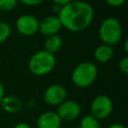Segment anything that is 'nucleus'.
Listing matches in <instances>:
<instances>
[{
	"label": "nucleus",
	"mask_w": 128,
	"mask_h": 128,
	"mask_svg": "<svg viewBox=\"0 0 128 128\" xmlns=\"http://www.w3.org/2000/svg\"><path fill=\"white\" fill-rule=\"evenodd\" d=\"M3 97H4V86H3L2 82L0 81V101L2 100Z\"/></svg>",
	"instance_id": "24"
},
{
	"label": "nucleus",
	"mask_w": 128,
	"mask_h": 128,
	"mask_svg": "<svg viewBox=\"0 0 128 128\" xmlns=\"http://www.w3.org/2000/svg\"><path fill=\"white\" fill-rule=\"evenodd\" d=\"M13 128H31V126L29 124H27V123L20 122V123H17L16 125H14Z\"/></svg>",
	"instance_id": "21"
},
{
	"label": "nucleus",
	"mask_w": 128,
	"mask_h": 128,
	"mask_svg": "<svg viewBox=\"0 0 128 128\" xmlns=\"http://www.w3.org/2000/svg\"><path fill=\"white\" fill-rule=\"evenodd\" d=\"M15 27L19 34L27 37L33 36L38 33L39 20L34 15L22 14L16 19Z\"/></svg>",
	"instance_id": "6"
},
{
	"label": "nucleus",
	"mask_w": 128,
	"mask_h": 128,
	"mask_svg": "<svg viewBox=\"0 0 128 128\" xmlns=\"http://www.w3.org/2000/svg\"><path fill=\"white\" fill-rule=\"evenodd\" d=\"M55 66V55L45 50L36 51L28 60V69L35 76H45L52 72Z\"/></svg>",
	"instance_id": "2"
},
{
	"label": "nucleus",
	"mask_w": 128,
	"mask_h": 128,
	"mask_svg": "<svg viewBox=\"0 0 128 128\" xmlns=\"http://www.w3.org/2000/svg\"><path fill=\"white\" fill-rule=\"evenodd\" d=\"M79 128H100L99 120H97L90 114L84 115L80 119Z\"/></svg>",
	"instance_id": "14"
},
{
	"label": "nucleus",
	"mask_w": 128,
	"mask_h": 128,
	"mask_svg": "<svg viewBox=\"0 0 128 128\" xmlns=\"http://www.w3.org/2000/svg\"><path fill=\"white\" fill-rule=\"evenodd\" d=\"M62 29V24L57 15H48L44 17L41 21H39L38 32L43 36H51L54 34H58Z\"/></svg>",
	"instance_id": "9"
},
{
	"label": "nucleus",
	"mask_w": 128,
	"mask_h": 128,
	"mask_svg": "<svg viewBox=\"0 0 128 128\" xmlns=\"http://www.w3.org/2000/svg\"><path fill=\"white\" fill-rule=\"evenodd\" d=\"M56 113L62 121H73L80 116L81 106L75 100L65 99L57 106Z\"/></svg>",
	"instance_id": "8"
},
{
	"label": "nucleus",
	"mask_w": 128,
	"mask_h": 128,
	"mask_svg": "<svg viewBox=\"0 0 128 128\" xmlns=\"http://www.w3.org/2000/svg\"><path fill=\"white\" fill-rule=\"evenodd\" d=\"M98 75V69L95 63L83 61L77 64L71 73V81L78 88H87L91 86Z\"/></svg>",
	"instance_id": "3"
},
{
	"label": "nucleus",
	"mask_w": 128,
	"mask_h": 128,
	"mask_svg": "<svg viewBox=\"0 0 128 128\" xmlns=\"http://www.w3.org/2000/svg\"><path fill=\"white\" fill-rule=\"evenodd\" d=\"M118 68L121 73L128 74V56H124L118 62Z\"/></svg>",
	"instance_id": "17"
},
{
	"label": "nucleus",
	"mask_w": 128,
	"mask_h": 128,
	"mask_svg": "<svg viewBox=\"0 0 128 128\" xmlns=\"http://www.w3.org/2000/svg\"><path fill=\"white\" fill-rule=\"evenodd\" d=\"M18 2H20L21 4H23L25 6L33 7V6H38V5L42 4L44 2V0H18Z\"/></svg>",
	"instance_id": "18"
},
{
	"label": "nucleus",
	"mask_w": 128,
	"mask_h": 128,
	"mask_svg": "<svg viewBox=\"0 0 128 128\" xmlns=\"http://www.w3.org/2000/svg\"><path fill=\"white\" fill-rule=\"evenodd\" d=\"M124 51L125 53H128V40L127 39H125L124 41Z\"/></svg>",
	"instance_id": "25"
},
{
	"label": "nucleus",
	"mask_w": 128,
	"mask_h": 128,
	"mask_svg": "<svg viewBox=\"0 0 128 128\" xmlns=\"http://www.w3.org/2000/svg\"><path fill=\"white\" fill-rule=\"evenodd\" d=\"M114 55V49L112 46L107 44H100L98 45L93 52L94 59L99 63H107L111 60Z\"/></svg>",
	"instance_id": "12"
},
{
	"label": "nucleus",
	"mask_w": 128,
	"mask_h": 128,
	"mask_svg": "<svg viewBox=\"0 0 128 128\" xmlns=\"http://www.w3.org/2000/svg\"><path fill=\"white\" fill-rule=\"evenodd\" d=\"M107 128H126V127L120 123H113V124H110Z\"/></svg>",
	"instance_id": "22"
},
{
	"label": "nucleus",
	"mask_w": 128,
	"mask_h": 128,
	"mask_svg": "<svg viewBox=\"0 0 128 128\" xmlns=\"http://www.w3.org/2000/svg\"><path fill=\"white\" fill-rule=\"evenodd\" d=\"M57 16L62 28L70 32H81L91 25L94 19V9L86 1L72 0L60 8Z\"/></svg>",
	"instance_id": "1"
},
{
	"label": "nucleus",
	"mask_w": 128,
	"mask_h": 128,
	"mask_svg": "<svg viewBox=\"0 0 128 128\" xmlns=\"http://www.w3.org/2000/svg\"><path fill=\"white\" fill-rule=\"evenodd\" d=\"M62 120L56 111H44L36 119L37 128H60Z\"/></svg>",
	"instance_id": "10"
},
{
	"label": "nucleus",
	"mask_w": 128,
	"mask_h": 128,
	"mask_svg": "<svg viewBox=\"0 0 128 128\" xmlns=\"http://www.w3.org/2000/svg\"><path fill=\"white\" fill-rule=\"evenodd\" d=\"M113 111V102L107 95H97L90 103V115L97 120L108 118Z\"/></svg>",
	"instance_id": "5"
},
{
	"label": "nucleus",
	"mask_w": 128,
	"mask_h": 128,
	"mask_svg": "<svg viewBox=\"0 0 128 128\" xmlns=\"http://www.w3.org/2000/svg\"><path fill=\"white\" fill-rule=\"evenodd\" d=\"M11 35V27L5 21H0V44L5 42Z\"/></svg>",
	"instance_id": "15"
},
{
	"label": "nucleus",
	"mask_w": 128,
	"mask_h": 128,
	"mask_svg": "<svg viewBox=\"0 0 128 128\" xmlns=\"http://www.w3.org/2000/svg\"><path fill=\"white\" fill-rule=\"evenodd\" d=\"M60 8H61V6H58V5L53 4V7H52V11H53V13H55V15H57L58 12L60 11Z\"/></svg>",
	"instance_id": "23"
},
{
	"label": "nucleus",
	"mask_w": 128,
	"mask_h": 128,
	"mask_svg": "<svg viewBox=\"0 0 128 128\" xmlns=\"http://www.w3.org/2000/svg\"><path fill=\"white\" fill-rule=\"evenodd\" d=\"M72 0H52V2H53V4H55V5H58V6H64V5H66V4H68L69 2H71Z\"/></svg>",
	"instance_id": "20"
},
{
	"label": "nucleus",
	"mask_w": 128,
	"mask_h": 128,
	"mask_svg": "<svg viewBox=\"0 0 128 128\" xmlns=\"http://www.w3.org/2000/svg\"><path fill=\"white\" fill-rule=\"evenodd\" d=\"M18 3V0H0V11L10 12L16 8Z\"/></svg>",
	"instance_id": "16"
},
{
	"label": "nucleus",
	"mask_w": 128,
	"mask_h": 128,
	"mask_svg": "<svg viewBox=\"0 0 128 128\" xmlns=\"http://www.w3.org/2000/svg\"><path fill=\"white\" fill-rule=\"evenodd\" d=\"M62 44H63V40L59 34L47 36L44 41V49L43 50L55 55L61 49Z\"/></svg>",
	"instance_id": "13"
},
{
	"label": "nucleus",
	"mask_w": 128,
	"mask_h": 128,
	"mask_svg": "<svg viewBox=\"0 0 128 128\" xmlns=\"http://www.w3.org/2000/svg\"><path fill=\"white\" fill-rule=\"evenodd\" d=\"M123 28L120 21L115 17H107L99 25L98 35L103 44L114 46L122 38Z\"/></svg>",
	"instance_id": "4"
},
{
	"label": "nucleus",
	"mask_w": 128,
	"mask_h": 128,
	"mask_svg": "<svg viewBox=\"0 0 128 128\" xmlns=\"http://www.w3.org/2000/svg\"><path fill=\"white\" fill-rule=\"evenodd\" d=\"M125 1L126 0H105V2L110 7H114V8H117V7L122 6L125 3Z\"/></svg>",
	"instance_id": "19"
},
{
	"label": "nucleus",
	"mask_w": 128,
	"mask_h": 128,
	"mask_svg": "<svg viewBox=\"0 0 128 128\" xmlns=\"http://www.w3.org/2000/svg\"><path fill=\"white\" fill-rule=\"evenodd\" d=\"M0 106L1 108L7 112V113H18L22 110L23 108V102L20 98L16 97V96H4L2 98V100L0 101Z\"/></svg>",
	"instance_id": "11"
},
{
	"label": "nucleus",
	"mask_w": 128,
	"mask_h": 128,
	"mask_svg": "<svg viewBox=\"0 0 128 128\" xmlns=\"http://www.w3.org/2000/svg\"><path fill=\"white\" fill-rule=\"evenodd\" d=\"M66 98L67 90L59 83L49 85L43 92V101L49 106H58Z\"/></svg>",
	"instance_id": "7"
}]
</instances>
